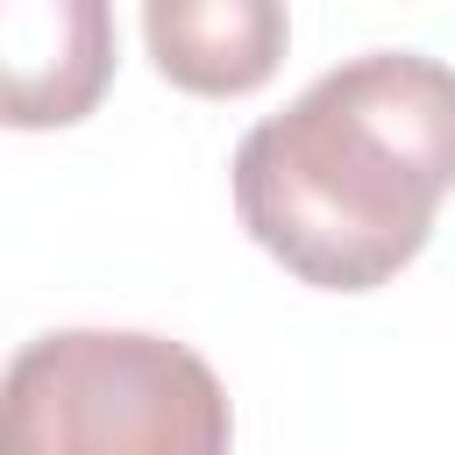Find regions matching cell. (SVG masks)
<instances>
[{
    "mask_svg": "<svg viewBox=\"0 0 455 455\" xmlns=\"http://www.w3.org/2000/svg\"><path fill=\"white\" fill-rule=\"evenodd\" d=\"M455 192V64L370 50L320 71L235 149V213L299 284L377 291Z\"/></svg>",
    "mask_w": 455,
    "mask_h": 455,
    "instance_id": "obj_1",
    "label": "cell"
},
{
    "mask_svg": "<svg viewBox=\"0 0 455 455\" xmlns=\"http://www.w3.org/2000/svg\"><path fill=\"white\" fill-rule=\"evenodd\" d=\"M0 434L36 455H220L235 412L185 341L64 327L7 363Z\"/></svg>",
    "mask_w": 455,
    "mask_h": 455,
    "instance_id": "obj_2",
    "label": "cell"
},
{
    "mask_svg": "<svg viewBox=\"0 0 455 455\" xmlns=\"http://www.w3.org/2000/svg\"><path fill=\"white\" fill-rule=\"evenodd\" d=\"M0 71L14 128H71L114 85L107 0H0Z\"/></svg>",
    "mask_w": 455,
    "mask_h": 455,
    "instance_id": "obj_3",
    "label": "cell"
},
{
    "mask_svg": "<svg viewBox=\"0 0 455 455\" xmlns=\"http://www.w3.org/2000/svg\"><path fill=\"white\" fill-rule=\"evenodd\" d=\"M142 43L178 92L242 100L277 78L291 14L284 0H142Z\"/></svg>",
    "mask_w": 455,
    "mask_h": 455,
    "instance_id": "obj_4",
    "label": "cell"
}]
</instances>
